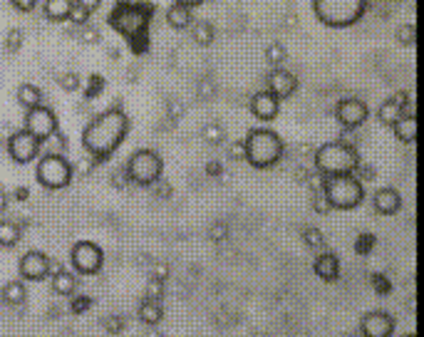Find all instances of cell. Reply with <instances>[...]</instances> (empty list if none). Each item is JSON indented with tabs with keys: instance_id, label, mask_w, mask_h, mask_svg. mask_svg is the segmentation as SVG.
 Returning a JSON list of instances; mask_svg holds the SVG:
<instances>
[{
	"instance_id": "6da1fadb",
	"label": "cell",
	"mask_w": 424,
	"mask_h": 337,
	"mask_svg": "<svg viewBox=\"0 0 424 337\" xmlns=\"http://www.w3.org/2000/svg\"><path fill=\"white\" fill-rule=\"evenodd\" d=\"M129 126H132V122H129L124 109H107L92 122H87V126L82 129V146H85L90 157H95L97 162H104L127 139Z\"/></svg>"
},
{
	"instance_id": "7a4b0ae2",
	"label": "cell",
	"mask_w": 424,
	"mask_h": 337,
	"mask_svg": "<svg viewBox=\"0 0 424 337\" xmlns=\"http://www.w3.org/2000/svg\"><path fill=\"white\" fill-rule=\"evenodd\" d=\"M358 166H360V154L347 142H327V144H322L316 151V168L325 179L355 174Z\"/></svg>"
},
{
	"instance_id": "3957f363",
	"label": "cell",
	"mask_w": 424,
	"mask_h": 337,
	"mask_svg": "<svg viewBox=\"0 0 424 337\" xmlns=\"http://www.w3.org/2000/svg\"><path fill=\"white\" fill-rule=\"evenodd\" d=\"M246 144V162L253 168H271L283 159V139L273 129H251Z\"/></svg>"
},
{
	"instance_id": "277c9868",
	"label": "cell",
	"mask_w": 424,
	"mask_h": 337,
	"mask_svg": "<svg viewBox=\"0 0 424 337\" xmlns=\"http://www.w3.org/2000/svg\"><path fill=\"white\" fill-rule=\"evenodd\" d=\"M370 0H313V12L325 28H350L360 23Z\"/></svg>"
},
{
	"instance_id": "5b68a950",
	"label": "cell",
	"mask_w": 424,
	"mask_h": 337,
	"mask_svg": "<svg viewBox=\"0 0 424 337\" xmlns=\"http://www.w3.org/2000/svg\"><path fill=\"white\" fill-rule=\"evenodd\" d=\"M146 20H149V10H144V8H132V6H127V3H119V6L115 8V12H112L109 23L127 37L134 52L142 55L149 50Z\"/></svg>"
},
{
	"instance_id": "8992f818",
	"label": "cell",
	"mask_w": 424,
	"mask_h": 337,
	"mask_svg": "<svg viewBox=\"0 0 424 337\" xmlns=\"http://www.w3.org/2000/svg\"><path fill=\"white\" fill-rule=\"evenodd\" d=\"M325 196L333 209L352 211L355 206L363 204V199H365L363 181L355 179V174L330 176V179L325 181Z\"/></svg>"
},
{
	"instance_id": "52a82bcc",
	"label": "cell",
	"mask_w": 424,
	"mask_h": 337,
	"mask_svg": "<svg viewBox=\"0 0 424 337\" xmlns=\"http://www.w3.org/2000/svg\"><path fill=\"white\" fill-rule=\"evenodd\" d=\"M73 174H75V166L65 157H60V154H45L37 162V168H35L37 184L43 189H50V191H60V189L70 186Z\"/></svg>"
},
{
	"instance_id": "ba28073f",
	"label": "cell",
	"mask_w": 424,
	"mask_h": 337,
	"mask_svg": "<svg viewBox=\"0 0 424 337\" xmlns=\"http://www.w3.org/2000/svg\"><path fill=\"white\" fill-rule=\"evenodd\" d=\"M127 174L132 179V184H139V186H152L162 179L164 171V162L157 151L152 149H139L134 151L127 162Z\"/></svg>"
},
{
	"instance_id": "9c48e42d",
	"label": "cell",
	"mask_w": 424,
	"mask_h": 337,
	"mask_svg": "<svg viewBox=\"0 0 424 337\" xmlns=\"http://www.w3.org/2000/svg\"><path fill=\"white\" fill-rule=\"evenodd\" d=\"M70 263L82 276H97L104 265V253L95 241H77L70 251Z\"/></svg>"
},
{
	"instance_id": "30bf717a",
	"label": "cell",
	"mask_w": 424,
	"mask_h": 337,
	"mask_svg": "<svg viewBox=\"0 0 424 337\" xmlns=\"http://www.w3.org/2000/svg\"><path fill=\"white\" fill-rule=\"evenodd\" d=\"M43 151V142L32 137L28 129H20L8 139V154L15 164H30L37 159V154Z\"/></svg>"
},
{
	"instance_id": "8fae6325",
	"label": "cell",
	"mask_w": 424,
	"mask_h": 337,
	"mask_svg": "<svg viewBox=\"0 0 424 337\" xmlns=\"http://www.w3.org/2000/svg\"><path fill=\"white\" fill-rule=\"evenodd\" d=\"M25 129H28L32 137L40 139V142H45L50 134H55L60 129V126H57V115H55L48 104H37V107L28 109V115H25Z\"/></svg>"
},
{
	"instance_id": "7c38bea8",
	"label": "cell",
	"mask_w": 424,
	"mask_h": 337,
	"mask_svg": "<svg viewBox=\"0 0 424 337\" xmlns=\"http://www.w3.org/2000/svg\"><path fill=\"white\" fill-rule=\"evenodd\" d=\"M335 115H338V122L345 129H358V126H363L367 122L370 109H367V102H363L358 97H347V99H340L338 102Z\"/></svg>"
},
{
	"instance_id": "4fadbf2b",
	"label": "cell",
	"mask_w": 424,
	"mask_h": 337,
	"mask_svg": "<svg viewBox=\"0 0 424 337\" xmlns=\"http://www.w3.org/2000/svg\"><path fill=\"white\" fill-rule=\"evenodd\" d=\"M50 265H52V260L45 256V253L40 251H28L20 258L18 263V271H20V278L23 280H43V278L50 276Z\"/></svg>"
},
{
	"instance_id": "5bb4252c",
	"label": "cell",
	"mask_w": 424,
	"mask_h": 337,
	"mask_svg": "<svg viewBox=\"0 0 424 337\" xmlns=\"http://www.w3.org/2000/svg\"><path fill=\"white\" fill-rule=\"evenodd\" d=\"M360 332H363V337H389L394 332L392 315L382 313V310H372V313L363 315Z\"/></svg>"
},
{
	"instance_id": "9a60e30c",
	"label": "cell",
	"mask_w": 424,
	"mask_h": 337,
	"mask_svg": "<svg viewBox=\"0 0 424 337\" xmlns=\"http://www.w3.org/2000/svg\"><path fill=\"white\" fill-rule=\"evenodd\" d=\"M280 112V99L276 95H271L268 90L256 92L251 97V115L258 122H273Z\"/></svg>"
},
{
	"instance_id": "2e32d148",
	"label": "cell",
	"mask_w": 424,
	"mask_h": 337,
	"mask_svg": "<svg viewBox=\"0 0 424 337\" xmlns=\"http://www.w3.org/2000/svg\"><path fill=\"white\" fill-rule=\"evenodd\" d=\"M296 90H298V79L288 70H273L268 75V92L276 95L278 99H288V97L296 95Z\"/></svg>"
},
{
	"instance_id": "e0dca14e",
	"label": "cell",
	"mask_w": 424,
	"mask_h": 337,
	"mask_svg": "<svg viewBox=\"0 0 424 337\" xmlns=\"http://www.w3.org/2000/svg\"><path fill=\"white\" fill-rule=\"evenodd\" d=\"M372 206L380 216H394V213H400L402 209V196L397 189L392 186H385L372 196Z\"/></svg>"
},
{
	"instance_id": "ac0fdd59",
	"label": "cell",
	"mask_w": 424,
	"mask_h": 337,
	"mask_svg": "<svg viewBox=\"0 0 424 337\" xmlns=\"http://www.w3.org/2000/svg\"><path fill=\"white\" fill-rule=\"evenodd\" d=\"M313 268H316V276L320 278V280H325V283H333V280H338L340 278L338 256H333V253H327V251H322L320 256H318Z\"/></svg>"
},
{
	"instance_id": "d6986e66",
	"label": "cell",
	"mask_w": 424,
	"mask_h": 337,
	"mask_svg": "<svg viewBox=\"0 0 424 337\" xmlns=\"http://www.w3.org/2000/svg\"><path fill=\"white\" fill-rule=\"evenodd\" d=\"M166 23L174 28V30H186L194 25V15H191V8H184L179 3L166 8Z\"/></svg>"
},
{
	"instance_id": "ffe728a7",
	"label": "cell",
	"mask_w": 424,
	"mask_h": 337,
	"mask_svg": "<svg viewBox=\"0 0 424 337\" xmlns=\"http://www.w3.org/2000/svg\"><path fill=\"white\" fill-rule=\"evenodd\" d=\"M392 129H394V137L400 139L402 144H412L414 139H417V117L402 115L400 119L392 124Z\"/></svg>"
},
{
	"instance_id": "44dd1931",
	"label": "cell",
	"mask_w": 424,
	"mask_h": 337,
	"mask_svg": "<svg viewBox=\"0 0 424 337\" xmlns=\"http://www.w3.org/2000/svg\"><path fill=\"white\" fill-rule=\"evenodd\" d=\"M164 318V305L162 300H149V298H144L139 305V320L144 322L146 327H157L159 322H162Z\"/></svg>"
},
{
	"instance_id": "7402d4cb",
	"label": "cell",
	"mask_w": 424,
	"mask_h": 337,
	"mask_svg": "<svg viewBox=\"0 0 424 337\" xmlns=\"http://www.w3.org/2000/svg\"><path fill=\"white\" fill-rule=\"evenodd\" d=\"M0 298H3L8 305H25V300H28V288H25L23 280H10V283L3 285Z\"/></svg>"
},
{
	"instance_id": "603a6c76",
	"label": "cell",
	"mask_w": 424,
	"mask_h": 337,
	"mask_svg": "<svg viewBox=\"0 0 424 337\" xmlns=\"http://www.w3.org/2000/svg\"><path fill=\"white\" fill-rule=\"evenodd\" d=\"M75 0H45L43 12L45 18L52 20V23H60V20H67L70 15V8H73Z\"/></svg>"
},
{
	"instance_id": "cb8c5ba5",
	"label": "cell",
	"mask_w": 424,
	"mask_h": 337,
	"mask_svg": "<svg viewBox=\"0 0 424 337\" xmlns=\"http://www.w3.org/2000/svg\"><path fill=\"white\" fill-rule=\"evenodd\" d=\"M18 104L25 109H32L37 107V104H43V92L37 90L35 84H20L18 87Z\"/></svg>"
},
{
	"instance_id": "d4e9b609",
	"label": "cell",
	"mask_w": 424,
	"mask_h": 337,
	"mask_svg": "<svg viewBox=\"0 0 424 337\" xmlns=\"http://www.w3.org/2000/svg\"><path fill=\"white\" fill-rule=\"evenodd\" d=\"M75 288H77V280H75L73 273L67 271L52 273V290L57 295H75Z\"/></svg>"
},
{
	"instance_id": "484cf974",
	"label": "cell",
	"mask_w": 424,
	"mask_h": 337,
	"mask_svg": "<svg viewBox=\"0 0 424 337\" xmlns=\"http://www.w3.org/2000/svg\"><path fill=\"white\" fill-rule=\"evenodd\" d=\"M20 226L18 223H10V221H3L0 223V246L3 248H12L20 243Z\"/></svg>"
},
{
	"instance_id": "4316f807",
	"label": "cell",
	"mask_w": 424,
	"mask_h": 337,
	"mask_svg": "<svg viewBox=\"0 0 424 337\" xmlns=\"http://www.w3.org/2000/svg\"><path fill=\"white\" fill-rule=\"evenodd\" d=\"M405 115V109L400 107V104L394 102V99H387V102H382V107H380V122L382 124H387V126H392L394 122L400 119V117Z\"/></svg>"
},
{
	"instance_id": "83f0119b",
	"label": "cell",
	"mask_w": 424,
	"mask_h": 337,
	"mask_svg": "<svg viewBox=\"0 0 424 337\" xmlns=\"http://www.w3.org/2000/svg\"><path fill=\"white\" fill-rule=\"evenodd\" d=\"M303 243L305 248H310V251H318L322 253L325 251V235L320 233V229H313V226H305L303 229Z\"/></svg>"
},
{
	"instance_id": "f1b7e54d",
	"label": "cell",
	"mask_w": 424,
	"mask_h": 337,
	"mask_svg": "<svg viewBox=\"0 0 424 337\" xmlns=\"http://www.w3.org/2000/svg\"><path fill=\"white\" fill-rule=\"evenodd\" d=\"M45 144V154H60V157H65L67 151V137L57 129L55 134H50L48 139L43 142Z\"/></svg>"
},
{
	"instance_id": "f546056e",
	"label": "cell",
	"mask_w": 424,
	"mask_h": 337,
	"mask_svg": "<svg viewBox=\"0 0 424 337\" xmlns=\"http://www.w3.org/2000/svg\"><path fill=\"white\" fill-rule=\"evenodd\" d=\"M191 35H194V40L199 42V45H211L213 37H216V30H213L211 23H206V20H199V23H194V30H191Z\"/></svg>"
},
{
	"instance_id": "4dcf8cb0",
	"label": "cell",
	"mask_w": 424,
	"mask_h": 337,
	"mask_svg": "<svg viewBox=\"0 0 424 337\" xmlns=\"http://www.w3.org/2000/svg\"><path fill=\"white\" fill-rule=\"evenodd\" d=\"M285 57H288V52H285V48L280 45V42H271L266 48V60L271 62L273 67H280L285 62Z\"/></svg>"
},
{
	"instance_id": "1f68e13d",
	"label": "cell",
	"mask_w": 424,
	"mask_h": 337,
	"mask_svg": "<svg viewBox=\"0 0 424 337\" xmlns=\"http://www.w3.org/2000/svg\"><path fill=\"white\" fill-rule=\"evenodd\" d=\"M204 139L209 144H221V142H226V129L216 122H211V124L204 126Z\"/></svg>"
},
{
	"instance_id": "d6a6232c",
	"label": "cell",
	"mask_w": 424,
	"mask_h": 337,
	"mask_svg": "<svg viewBox=\"0 0 424 337\" xmlns=\"http://www.w3.org/2000/svg\"><path fill=\"white\" fill-rule=\"evenodd\" d=\"M325 176L320 174V171H318V168H313V171H310V174H305V184H308L310 186V191L313 193H318V191H325Z\"/></svg>"
},
{
	"instance_id": "836d02e7",
	"label": "cell",
	"mask_w": 424,
	"mask_h": 337,
	"mask_svg": "<svg viewBox=\"0 0 424 337\" xmlns=\"http://www.w3.org/2000/svg\"><path fill=\"white\" fill-rule=\"evenodd\" d=\"M375 243H377V238L372 233H360L358 241H355V251H358L360 256H367V253L375 248Z\"/></svg>"
},
{
	"instance_id": "e575fe53",
	"label": "cell",
	"mask_w": 424,
	"mask_h": 337,
	"mask_svg": "<svg viewBox=\"0 0 424 337\" xmlns=\"http://www.w3.org/2000/svg\"><path fill=\"white\" fill-rule=\"evenodd\" d=\"M90 15H92V12H87L82 6L73 3V8H70V15H67V20H70V23L77 25V28H79V25H85L87 20H90Z\"/></svg>"
},
{
	"instance_id": "d590c367",
	"label": "cell",
	"mask_w": 424,
	"mask_h": 337,
	"mask_svg": "<svg viewBox=\"0 0 424 337\" xmlns=\"http://www.w3.org/2000/svg\"><path fill=\"white\" fill-rule=\"evenodd\" d=\"M104 327H107L112 335H119V332L127 327V318H124V315H109V318L104 320Z\"/></svg>"
},
{
	"instance_id": "8d00e7d4",
	"label": "cell",
	"mask_w": 424,
	"mask_h": 337,
	"mask_svg": "<svg viewBox=\"0 0 424 337\" xmlns=\"http://www.w3.org/2000/svg\"><path fill=\"white\" fill-rule=\"evenodd\" d=\"M107 87V82H104V77H99V75H92L90 82H87V90H85V97H97L102 95V90Z\"/></svg>"
},
{
	"instance_id": "74e56055",
	"label": "cell",
	"mask_w": 424,
	"mask_h": 337,
	"mask_svg": "<svg viewBox=\"0 0 424 337\" xmlns=\"http://www.w3.org/2000/svg\"><path fill=\"white\" fill-rule=\"evenodd\" d=\"M90 307H92V298H87V295H77V298H73V302H70V310H73L75 315L87 313Z\"/></svg>"
},
{
	"instance_id": "f35d334b",
	"label": "cell",
	"mask_w": 424,
	"mask_h": 337,
	"mask_svg": "<svg viewBox=\"0 0 424 337\" xmlns=\"http://www.w3.org/2000/svg\"><path fill=\"white\" fill-rule=\"evenodd\" d=\"M20 45H23V30H10L8 32V37H6V50L8 52H18L20 50Z\"/></svg>"
},
{
	"instance_id": "ab89813d",
	"label": "cell",
	"mask_w": 424,
	"mask_h": 337,
	"mask_svg": "<svg viewBox=\"0 0 424 337\" xmlns=\"http://www.w3.org/2000/svg\"><path fill=\"white\" fill-rule=\"evenodd\" d=\"M313 209H316V213H327V211H333V206H330V201H327L325 191L313 193Z\"/></svg>"
},
{
	"instance_id": "60d3db41",
	"label": "cell",
	"mask_w": 424,
	"mask_h": 337,
	"mask_svg": "<svg viewBox=\"0 0 424 337\" xmlns=\"http://www.w3.org/2000/svg\"><path fill=\"white\" fill-rule=\"evenodd\" d=\"M372 285H375V293L377 295H387L389 290H392V283H389V280L382 276V273H375V276H372Z\"/></svg>"
},
{
	"instance_id": "b9f144b4",
	"label": "cell",
	"mask_w": 424,
	"mask_h": 337,
	"mask_svg": "<svg viewBox=\"0 0 424 337\" xmlns=\"http://www.w3.org/2000/svg\"><path fill=\"white\" fill-rule=\"evenodd\" d=\"M144 298H149V300H162V298H164V283H159V280H149Z\"/></svg>"
},
{
	"instance_id": "7bdbcfd3",
	"label": "cell",
	"mask_w": 424,
	"mask_h": 337,
	"mask_svg": "<svg viewBox=\"0 0 424 337\" xmlns=\"http://www.w3.org/2000/svg\"><path fill=\"white\" fill-rule=\"evenodd\" d=\"M112 184H115V189H127L129 184H132L127 168H117L115 174H112Z\"/></svg>"
},
{
	"instance_id": "ee69618b",
	"label": "cell",
	"mask_w": 424,
	"mask_h": 337,
	"mask_svg": "<svg viewBox=\"0 0 424 337\" xmlns=\"http://www.w3.org/2000/svg\"><path fill=\"white\" fill-rule=\"evenodd\" d=\"M229 159H233V162H246V144H243V142H233V144L229 146Z\"/></svg>"
},
{
	"instance_id": "f6af8a7d",
	"label": "cell",
	"mask_w": 424,
	"mask_h": 337,
	"mask_svg": "<svg viewBox=\"0 0 424 337\" xmlns=\"http://www.w3.org/2000/svg\"><path fill=\"white\" fill-rule=\"evenodd\" d=\"M60 84L65 92H75V90H79V77L75 73H67V75H62Z\"/></svg>"
},
{
	"instance_id": "bcb514c9",
	"label": "cell",
	"mask_w": 424,
	"mask_h": 337,
	"mask_svg": "<svg viewBox=\"0 0 424 337\" xmlns=\"http://www.w3.org/2000/svg\"><path fill=\"white\" fill-rule=\"evenodd\" d=\"M397 40L405 42V45H414V25H402L400 32H397Z\"/></svg>"
},
{
	"instance_id": "7dc6e473",
	"label": "cell",
	"mask_w": 424,
	"mask_h": 337,
	"mask_svg": "<svg viewBox=\"0 0 424 337\" xmlns=\"http://www.w3.org/2000/svg\"><path fill=\"white\" fill-rule=\"evenodd\" d=\"M166 278H169V268L164 263L154 265L152 268V280H159V283H166Z\"/></svg>"
},
{
	"instance_id": "c3c4849f",
	"label": "cell",
	"mask_w": 424,
	"mask_h": 337,
	"mask_svg": "<svg viewBox=\"0 0 424 337\" xmlns=\"http://www.w3.org/2000/svg\"><path fill=\"white\" fill-rule=\"evenodd\" d=\"M10 3H12V8L20 12H30L32 8L37 6V0H10Z\"/></svg>"
},
{
	"instance_id": "681fc988",
	"label": "cell",
	"mask_w": 424,
	"mask_h": 337,
	"mask_svg": "<svg viewBox=\"0 0 424 337\" xmlns=\"http://www.w3.org/2000/svg\"><path fill=\"white\" fill-rule=\"evenodd\" d=\"M75 3L85 8L87 12H95V10H97V8H99V3H102V0H75Z\"/></svg>"
},
{
	"instance_id": "f907efd6",
	"label": "cell",
	"mask_w": 424,
	"mask_h": 337,
	"mask_svg": "<svg viewBox=\"0 0 424 337\" xmlns=\"http://www.w3.org/2000/svg\"><path fill=\"white\" fill-rule=\"evenodd\" d=\"M209 235H211L213 241H221V238L226 235V226H221V223H218V226H213L211 233H209Z\"/></svg>"
},
{
	"instance_id": "816d5d0a",
	"label": "cell",
	"mask_w": 424,
	"mask_h": 337,
	"mask_svg": "<svg viewBox=\"0 0 424 337\" xmlns=\"http://www.w3.org/2000/svg\"><path fill=\"white\" fill-rule=\"evenodd\" d=\"M97 30L95 28H87L85 32H82V42H97Z\"/></svg>"
},
{
	"instance_id": "f5cc1de1",
	"label": "cell",
	"mask_w": 424,
	"mask_h": 337,
	"mask_svg": "<svg viewBox=\"0 0 424 337\" xmlns=\"http://www.w3.org/2000/svg\"><path fill=\"white\" fill-rule=\"evenodd\" d=\"M206 174L209 176H218V174H221V162H209L206 164Z\"/></svg>"
},
{
	"instance_id": "db71d44e",
	"label": "cell",
	"mask_w": 424,
	"mask_h": 337,
	"mask_svg": "<svg viewBox=\"0 0 424 337\" xmlns=\"http://www.w3.org/2000/svg\"><path fill=\"white\" fill-rule=\"evenodd\" d=\"M8 204H10V196H8V193L0 189V213H3V211H8Z\"/></svg>"
},
{
	"instance_id": "11a10c76",
	"label": "cell",
	"mask_w": 424,
	"mask_h": 337,
	"mask_svg": "<svg viewBox=\"0 0 424 337\" xmlns=\"http://www.w3.org/2000/svg\"><path fill=\"white\" fill-rule=\"evenodd\" d=\"M15 199H18V201L30 199V191H28L25 186H18V189H15Z\"/></svg>"
},
{
	"instance_id": "9f6ffc18",
	"label": "cell",
	"mask_w": 424,
	"mask_h": 337,
	"mask_svg": "<svg viewBox=\"0 0 424 337\" xmlns=\"http://www.w3.org/2000/svg\"><path fill=\"white\" fill-rule=\"evenodd\" d=\"M174 3H179V6H184V8H196V6H201L204 0H174Z\"/></svg>"
},
{
	"instance_id": "6f0895ef",
	"label": "cell",
	"mask_w": 424,
	"mask_h": 337,
	"mask_svg": "<svg viewBox=\"0 0 424 337\" xmlns=\"http://www.w3.org/2000/svg\"><path fill=\"white\" fill-rule=\"evenodd\" d=\"M144 337H162V332H159V330H157V327H146Z\"/></svg>"
},
{
	"instance_id": "680465c9",
	"label": "cell",
	"mask_w": 424,
	"mask_h": 337,
	"mask_svg": "<svg viewBox=\"0 0 424 337\" xmlns=\"http://www.w3.org/2000/svg\"><path fill=\"white\" fill-rule=\"evenodd\" d=\"M402 337H417V335H414V332H409V335H402Z\"/></svg>"
}]
</instances>
